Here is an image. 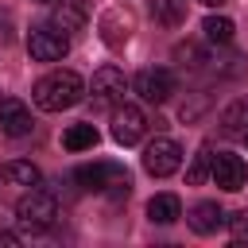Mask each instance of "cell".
I'll return each instance as SVG.
<instances>
[{
  "instance_id": "6da1fadb",
  "label": "cell",
  "mask_w": 248,
  "mask_h": 248,
  "mask_svg": "<svg viewBox=\"0 0 248 248\" xmlns=\"http://www.w3.org/2000/svg\"><path fill=\"white\" fill-rule=\"evenodd\" d=\"M31 101H35V108H43V112L74 108L78 101H85V81H81L74 70H50L46 78L35 81Z\"/></svg>"
},
{
  "instance_id": "7a4b0ae2",
  "label": "cell",
  "mask_w": 248,
  "mask_h": 248,
  "mask_svg": "<svg viewBox=\"0 0 248 248\" xmlns=\"http://www.w3.org/2000/svg\"><path fill=\"white\" fill-rule=\"evenodd\" d=\"M74 182L89 194H128L132 190V178L120 163H85V167H74Z\"/></svg>"
},
{
  "instance_id": "3957f363",
  "label": "cell",
  "mask_w": 248,
  "mask_h": 248,
  "mask_svg": "<svg viewBox=\"0 0 248 248\" xmlns=\"http://www.w3.org/2000/svg\"><path fill=\"white\" fill-rule=\"evenodd\" d=\"M16 217H19L23 229H35V232L39 229H50L58 221V198L50 190H43V186H27V194L16 205Z\"/></svg>"
},
{
  "instance_id": "277c9868",
  "label": "cell",
  "mask_w": 248,
  "mask_h": 248,
  "mask_svg": "<svg viewBox=\"0 0 248 248\" xmlns=\"http://www.w3.org/2000/svg\"><path fill=\"white\" fill-rule=\"evenodd\" d=\"M124 89H128V78L116 66H101L85 93H89L93 108H116V105H124Z\"/></svg>"
},
{
  "instance_id": "5b68a950",
  "label": "cell",
  "mask_w": 248,
  "mask_h": 248,
  "mask_svg": "<svg viewBox=\"0 0 248 248\" xmlns=\"http://www.w3.org/2000/svg\"><path fill=\"white\" fill-rule=\"evenodd\" d=\"M27 50L35 62H62L66 50H70V35L58 31L54 23H43V27H31L27 35Z\"/></svg>"
},
{
  "instance_id": "8992f818",
  "label": "cell",
  "mask_w": 248,
  "mask_h": 248,
  "mask_svg": "<svg viewBox=\"0 0 248 248\" xmlns=\"http://www.w3.org/2000/svg\"><path fill=\"white\" fill-rule=\"evenodd\" d=\"M132 89H136L140 101H147V105H167V101L174 97V74L163 70V66H147V70H140V74L132 78Z\"/></svg>"
},
{
  "instance_id": "52a82bcc",
  "label": "cell",
  "mask_w": 248,
  "mask_h": 248,
  "mask_svg": "<svg viewBox=\"0 0 248 248\" xmlns=\"http://www.w3.org/2000/svg\"><path fill=\"white\" fill-rule=\"evenodd\" d=\"M178 163H182V147H178L170 136H155V140L143 147V170H147L151 178H167V174H174Z\"/></svg>"
},
{
  "instance_id": "ba28073f",
  "label": "cell",
  "mask_w": 248,
  "mask_h": 248,
  "mask_svg": "<svg viewBox=\"0 0 248 248\" xmlns=\"http://www.w3.org/2000/svg\"><path fill=\"white\" fill-rule=\"evenodd\" d=\"M143 132H147V116H143L140 105H116V108H112V140H116L120 147L140 143Z\"/></svg>"
},
{
  "instance_id": "9c48e42d",
  "label": "cell",
  "mask_w": 248,
  "mask_h": 248,
  "mask_svg": "<svg viewBox=\"0 0 248 248\" xmlns=\"http://www.w3.org/2000/svg\"><path fill=\"white\" fill-rule=\"evenodd\" d=\"M209 174H213V182L221 190H244V182H248V167L232 151H217L213 163H209Z\"/></svg>"
},
{
  "instance_id": "30bf717a",
  "label": "cell",
  "mask_w": 248,
  "mask_h": 248,
  "mask_svg": "<svg viewBox=\"0 0 248 248\" xmlns=\"http://www.w3.org/2000/svg\"><path fill=\"white\" fill-rule=\"evenodd\" d=\"M0 132L12 136V140L27 136L31 132V108L23 101H16V97H4L0 101Z\"/></svg>"
},
{
  "instance_id": "8fae6325",
  "label": "cell",
  "mask_w": 248,
  "mask_h": 248,
  "mask_svg": "<svg viewBox=\"0 0 248 248\" xmlns=\"http://www.w3.org/2000/svg\"><path fill=\"white\" fill-rule=\"evenodd\" d=\"M217 124H221V136H229V140H244V132H248V97L229 101V105L221 108Z\"/></svg>"
},
{
  "instance_id": "7c38bea8",
  "label": "cell",
  "mask_w": 248,
  "mask_h": 248,
  "mask_svg": "<svg viewBox=\"0 0 248 248\" xmlns=\"http://www.w3.org/2000/svg\"><path fill=\"white\" fill-rule=\"evenodd\" d=\"M186 221H190V229H194L198 236H213V232L225 225V209H221L217 202H198Z\"/></svg>"
},
{
  "instance_id": "4fadbf2b",
  "label": "cell",
  "mask_w": 248,
  "mask_h": 248,
  "mask_svg": "<svg viewBox=\"0 0 248 248\" xmlns=\"http://www.w3.org/2000/svg\"><path fill=\"white\" fill-rule=\"evenodd\" d=\"M85 19H89V12H85V4H81V0H58V4H54V12H50V23H54L58 31H66V35L81 31V27H85Z\"/></svg>"
},
{
  "instance_id": "5bb4252c",
  "label": "cell",
  "mask_w": 248,
  "mask_h": 248,
  "mask_svg": "<svg viewBox=\"0 0 248 248\" xmlns=\"http://www.w3.org/2000/svg\"><path fill=\"white\" fill-rule=\"evenodd\" d=\"M147 217H151L155 225H170V221L182 217V202H178L174 194H155V198L147 202Z\"/></svg>"
},
{
  "instance_id": "9a60e30c",
  "label": "cell",
  "mask_w": 248,
  "mask_h": 248,
  "mask_svg": "<svg viewBox=\"0 0 248 248\" xmlns=\"http://www.w3.org/2000/svg\"><path fill=\"white\" fill-rule=\"evenodd\" d=\"M0 178L12 182V186H39V167L27 163V159H12L0 167Z\"/></svg>"
},
{
  "instance_id": "2e32d148",
  "label": "cell",
  "mask_w": 248,
  "mask_h": 248,
  "mask_svg": "<svg viewBox=\"0 0 248 248\" xmlns=\"http://www.w3.org/2000/svg\"><path fill=\"white\" fill-rule=\"evenodd\" d=\"M151 19L163 27L186 23V0H151Z\"/></svg>"
},
{
  "instance_id": "e0dca14e",
  "label": "cell",
  "mask_w": 248,
  "mask_h": 248,
  "mask_svg": "<svg viewBox=\"0 0 248 248\" xmlns=\"http://www.w3.org/2000/svg\"><path fill=\"white\" fill-rule=\"evenodd\" d=\"M62 147L66 151H89V147H97V128L93 124H70L62 132Z\"/></svg>"
},
{
  "instance_id": "ac0fdd59",
  "label": "cell",
  "mask_w": 248,
  "mask_h": 248,
  "mask_svg": "<svg viewBox=\"0 0 248 248\" xmlns=\"http://www.w3.org/2000/svg\"><path fill=\"white\" fill-rule=\"evenodd\" d=\"M202 31H205V39H209V43H221V46H225V43H232V31H236V27H232V19H229V16H205Z\"/></svg>"
},
{
  "instance_id": "d6986e66",
  "label": "cell",
  "mask_w": 248,
  "mask_h": 248,
  "mask_svg": "<svg viewBox=\"0 0 248 248\" xmlns=\"http://www.w3.org/2000/svg\"><path fill=\"white\" fill-rule=\"evenodd\" d=\"M209 163H213V147L202 143L198 155H194V163H190V170H186V182H190V186H202V182L209 178Z\"/></svg>"
},
{
  "instance_id": "ffe728a7",
  "label": "cell",
  "mask_w": 248,
  "mask_h": 248,
  "mask_svg": "<svg viewBox=\"0 0 248 248\" xmlns=\"http://www.w3.org/2000/svg\"><path fill=\"white\" fill-rule=\"evenodd\" d=\"M229 229H232V236H236V240H244V236H248V209H240V213H232V221H229Z\"/></svg>"
},
{
  "instance_id": "44dd1931",
  "label": "cell",
  "mask_w": 248,
  "mask_h": 248,
  "mask_svg": "<svg viewBox=\"0 0 248 248\" xmlns=\"http://www.w3.org/2000/svg\"><path fill=\"white\" fill-rule=\"evenodd\" d=\"M12 39H16V27H12V19L0 12V46H8Z\"/></svg>"
},
{
  "instance_id": "7402d4cb",
  "label": "cell",
  "mask_w": 248,
  "mask_h": 248,
  "mask_svg": "<svg viewBox=\"0 0 248 248\" xmlns=\"http://www.w3.org/2000/svg\"><path fill=\"white\" fill-rule=\"evenodd\" d=\"M0 244H8V248H12V244H19V236H16V232H0Z\"/></svg>"
},
{
  "instance_id": "603a6c76",
  "label": "cell",
  "mask_w": 248,
  "mask_h": 248,
  "mask_svg": "<svg viewBox=\"0 0 248 248\" xmlns=\"http://www.w3.org/2000/svg\"><path fill=\"white\" fill-rule=\"evenodd\" d=\"M202 4H209V8H221V4H225V0H202Z\"/></svg>"
},
{
  "instance_id": "cb8c5ba5",
  "label": "cell",
  "mask_w": 248,
  "mask_h": 248,
  "mask_svg": "<svg viewBox=\"0 0 248 248\" xmlns=\"http://www.w3.org/2000/svg\"><path fill=\"white\" fill-rule=\"evenodd\" d=\"M244 143H248V132H244Z\"/></svg>"
},
{
  "instance_id": "d4e9b609",
  "label": "cell",
  "mask_w": 248,
  "mask_h": 248,
  "mask_svg": "<svg viewBox=\"0 0 248 248\" xmlns=\"http://www.w3.org/2000/svg\"><path fill=\"white\" fill-rule=\"evenodd\" d=\"M39 4H50V0H39Z\"/></svg>"
}]
</instances>
